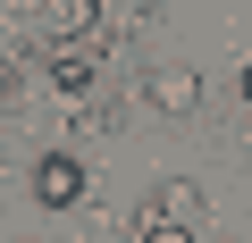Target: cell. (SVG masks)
Wrapping results in <instances>:
<instances>
[{
    "instance_id": "obj_1",
    "label": "cell",
    "mask_w": 252,
    "mask_h": 243,
    "mask_svg": "<svg viewBox=\"0 0 252 243\" xmlns=\"http://www.w3.org/2000/svg\"><path fill=\"white\" fill-rule=\"evenodd\" d=\"M51 84H59V92H93V84H101V34L51 42Z\"/></svg>"
},
{
    "instance_id": "obj_2",
    "label": "cell",
    "mask_w": 252,
    "mask_h": 243,
    "mask_svg": "<svg viewBox=\"0 0 252 243\" xmlns=\"http://www.w3.org/2000/svg\"><path fill=\"white\" fill-rule=\"evenodd\" d=\"M34 193H42V210H76L84 201V160H67V151L34 160Z\"/></svg>"
},
{
    "instance_id": "obj_3",
    "label": "cell",
    "mask_w": 252,
    "mask_h": 243,
    "mask_svg": "<svg viewBox=\"0 0 252 243\" xmlns=\"http://www.w3.org/2000/svg\"><path fill=\"white\" fill-rule=\"evenodd\" d=\"M143 92H152V109H168V117L202 109V76H193V67H177V59H168V67H152V76H143Z\"/></svg>"
},
{
    "instance_id": "obj_4",
    "label": "cell",
    "mask_w": 252,
    "mask_h": 243,
    "mask_svg": "<svg viewBox=\"0 0 252 243\" xmlns=\"http://www.w3.org/2000/svg\"><path fill=\"white\" fill-rule=\"evenodd\" d=\"M42 34H51V42H84V34H101V0H42Z\"/></svg>"
},
{
    "instance_id": "obj_5",
    "label": "cell",
    "mask_w": 252,
    "mask_h": 243,
    "mask_svg": "<svg viewBox=\"0 0 252 243\" xmlns=\"http://www.w3.org/2000/svg\"><path fill=\"white\" fill-rule=\"evenodd\" d=\"M143 243H193V226L168 218V210H143Z\"/></svg>"
},
{
    "instance_id": "obj_6",
    "label": "cell",
    "mask_w": 252,
    "mask_h": 243,
    "mask_svg": "<svg viewBox=\"0 0 252 243\" xmlns=\"http://www.w3.org/2000/svg\"><path fill=\"white\" fill-rule=\"evenodd\" d=\"M152 210H168V218H193V210H202V193H193V185H160V201H152Z\"/></svg>"
},
{
    "instance_id": "obj_7",
    "label": "cell",
    "mask_w": 252,
    "mask_h": 243,
    "mask_svg": "<svg viewBox=\"0 0 252 243\" xmlns=\"http://www.w3.org/2000/svg\"><path fill=\"white\" fill-rule=\"evenodd\" d=\"M9 92H17V59L0 51V101H9Z\"/></svg>"
}]
</instances>
